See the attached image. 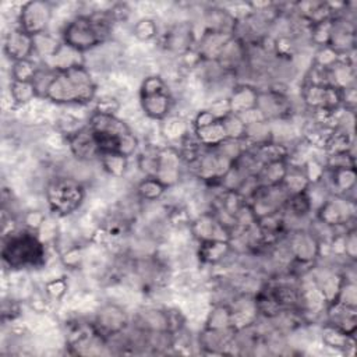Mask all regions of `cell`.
Here are the masks:
<instances>
[{
    "mask_svg": "<svg viewBox=\"0 0 357 357\" xmlns=\"http://www.w3.org/2000/svg\"><path fill=\"white\" fill-rule=\"evenodd\" d=\"M98 82L85 66L56 73L45 99L56 106H89L98 96Z\"/></svg>",
    "mask_w": 357,
    "mask_h": 357,
    "instance_id": "6da1fadb",
    "label": "cell"
},
{
    "mask_svg": "<svg viewBox=\"0 0 357 357\" xmlns=\"http://www.w3.org/2000/svg\"><path fill=\"white\" fill-rule=\"evenodd\" d=\"M1 259L11 272L42 269L47 264V245L40 241L36 233L21 227L3 237Z\"/></svg>",
    "mask_w": 357,
    "mask_h": 357,
    "instance_id": "7a4b0ae2",
    "label": "cell"
},
{
    "mask_svg": "<svg viewBox=\"0 0 357 357\" xmlns=\"http://www.w3.org/2000/svg\"><path fill=\"white\" fill-rule=\"evenodd\" d=\"M43 198L50 215L63 219L81 209L86 198V185L60 172H54L46 180Z\"/></svg>",
    "mask_w": 357,
    "mask_h": 357,
    "instance_id": "3957f363",
    "label": "cell"
},
{
    "mask_svg": "<svg viewBox=\"0 0 357 357\" xmlns=\"http://www.w3.org/2000/svg\"><path fill=\"white\" fill-rule=\"evenodd\" d=\"M89 319L96 333L106 342L124 332L131 324L126 307L113 300L99 304Z\"/></svg>",
    "mask_w": 357,
    "mask_h": 357,
    "instance_id": "277c9868",
    "label": "cell"
},
{
    "mask_svg": "<svg viewBox=\"0 0 357 357\" xmlns=\"http://www.w3.org/2000/svg\"><path fill=\"white\" fill-rule=\"evenodd\" d=\"M54 18V4L46 0H31L21 4L17 25L35 36L46 32L52 26Z\"/></svg>",
    "mask_w": 357,
    "mask_h": 357,
    "instance_id": "5b68a950",
    "label": "cell"
},
{
    "mask_svg": "<svg viewBox=\"0 0 357 357\" xmlns=\"http://www.w3.org/2000/svg\"><path fill=\"white\" fill-rule=\"evenodd\" d=\"M319 223L336 227L356 222V201L331 194L312 215Z\"/></svg>",
    "mask_w": 357,
    "mask_h": 357,
    "instance_id": "8992f818",
    "label": "cell"
},
{
    "mask_svg": "<svg viewBox=\"0 0 357 357\" xmlns=\"http://www.w3.org/2000/svg\"><path fill=\"white\" fill-rule=\"evenodd\" d=\"M185 166L176 145H163L158 152V170L155 177L166 187H177L183 181Z\"/></svg>",
    "mask_w": 357,
    "mask_h": 357,
    "instance_id": "52a82bcc",
    "label": "cell"
},
{
    "mask_svg": "<svg viewBox=\"0 0 357 357\" xmlns=\"http://www.w3.org/2000/svg\"><path fill=\"white\" fill-rule=\"evenodd\" d=\"M284 240L294 261L303 264H315L318 261V238L308 229L289 231Z\"/></svg>",
    "mask_w": 357,
    "mask_h": 357,
    "instance_id": "ba28073f",
    "label": "cell"
},
{
    "mask_svg": "<svg viewBox=\"0 0 357 357\" xmlns=\"http://www.w3.org/2000/svg\"><path fill=\"white\" fill-rule=\"evenodd\" d=\"M67 139L68 153L84 163H98L100 159V151L98 148L95 135L89 126L86 124L77 132L71 134Z\"/></svg>",
    "mask_w": 357,
    "mask_h": 357,
    "instance_id": "9c48e42d",
    "label": "cell"
},
{
    "mask_svg": "<svg viewBox=\"0 0 357 357\" xmlns=\"http://www.w3.org/2000/svg\"><path fill=\"white\" fill-rule=\"evenodd\" d=\"M188 229L192 240L197 243L205 240L230 241V230L218 222L212 211H206L194 216Z\"/></svg>",
    "mask_w": 357,
    "mask_h": 357,
    "instance_id": "30bf717a",
    "label": "cell"
},
{
    "mask_svg": "<svg viewBox=\"0 0 357 357\" xmlns=\"http://www.w3.org/2000/svg\"><path fill=\"white\" fill-rule=\"evenodd\" d=\"M3 52L6 57L14 63L25 59L33 57V36L21 29L18 25H14L4 35Z\"/></svg>",
    "mask_w": 357,
    "mask_h": 357,
    "instance_id": "8fae6325",
    "label": "cell"
},
{
    "mask_svg": "<svg viewBox=\"0 0 357 357\" xmlns=\"http://www.w3.org/2000/svg\"><path fill=\"white\" fill-rule=\"evenodd\" d=\"M138 105L142 114L151 121H162L170 113H173L176 106V99L170 89L138 96Z\"/></svg>",
    "mask_w": 357,
    "mask_h": 357,
    "instance_id": "7c38bea8",
    "label": "cell"
},
{
    "mask_svg": "<svg viewBox=\"0 0 357 357\" xmlns=\"http://www.w3.org/2000/svg\"><path fill=\"white\" fill-rule=\"evenodd\" d=\"M195 258L199 265L205 268H215L229 259L231 254H236L230 241L225 240H205L197 243Z\"/></svg>",
    "mask_w": 357,
    "mask_h": 357,
    "instance_id": "4fadbf2b",
    "label": "cell"
},
{
    "mask_svg": "<svg viewBox=\"0 0 357 357\" xmlns=\"http://www.w3.org/2000/svg\"><path fill=\"white\" fill-rule=\"evenodd\" d=\"M329 192L333 195H340L356 201L354 191L357 187V173L356 167L346 169H326V176L324 180Z\"/></svg>",
    "mask_w": 357,
    "mask_h": 357,
    "instance_id": "5bb4252c",
    "label": "cell"
},
{
    "mask_svg": "<svg viewBox=\"0 0 357 357\" xmlns=\"http://www.w3.org/2000/svg\"><path fill=\"white\" fill-rule=\"evenodd\" d=\"M259 88L251 82H237L227 95L229 109L233 114H241L247 110L255 109L258 105Z\"/></svg>",
    "mask_w": 357,
    "mask_h": 357,
    "instance_id": "9a60e30c",
    "label": "cell"
},
{
    "mask_svg": "<svg viewBox=\"0 0 357 357\" xmlns=\"http://www.w3.org/2000/svg\"><path fill=\"white\" fill-rule=\"evenodd\" d=\"M318 335H319V343L322 344L324 349L339 351L346 356L354 354V349H356L354 336L346 335L344 332H342L340 329H337L336 326L328 322L321 324Z\"/></svg>",
    "mask_w": 357,
    "mask_h": 357,
    "instance_id": "2e32d148",
    "label": "cell"
},
{
    "mask_svg": "<svg viewBox=\"0 0 357 357\" xmlns=\"http://www.w3.org/2000/svg\"><path fill=\"white\" fill-rule=\"evenodd\" d=\"M234 35L213 32V31H204L195 42V49L202 57L204 61H216L219 54L222 53L226 43Z\"/></svg>",
    "mask_w": 357,
    "mask_h": 357,
    "instance_id": "e0dca14e",
    "label": "cell"
},
{
    "mask_svg": "<svg viewBox=\"0 0 357 357\" xmlns=\"http://www.w3.org/2000/svg\"><path fill=\"white\" fill-rule=\"evenodd\" d=\"M191 130V120L174 112L159 121V134L162 139L169 145H177Z\"/></svg>",
    "mask_w": 357,
    "mask_h": 357,
    "instance_id": "ac0fdd59",
    "label": "cell"
},
{
    "mask_svg": "<svg viewBox=\"0 0 357 357\" xmlns=\"http://www.w3.org/2000/svg\"><path fill=\"white\" fill-rule=\"evenodd\" d=\"M43 64L56 73H63V71H67L77 66L85 64V54L66 43H63L60 46V49L54 53V56H52Z\"/></svg>",
    "mask_w": 357,
    "mask_h": 357,
    "instance_id": "d6986e66",
    "label": "cell"
},
{
    "mask_svg": "<svg viewBox=\"0 0 357 357\" xmlns=\"http://www.w3.org/2000/svg\"><path fill=\"white\" fill-rule=\"evenodd\" d=\"M326 84L337 89H346L356 85V64L344 60L343 57L326 70Z\"/></svg>",
    "mask_w": 357,
    "mask_h": 357,
    "instance_id": "ffe728a7",
    "label": "cell"
},
{
    "mask_svg": "<svg viewBox=\"0 0 357 357\" xmlns=\"http://www.w3.org/2000/svg\"><path fill=\"white\" fill-rule=\"evenodd\" d=\"M202 328L216 329V331L233 328L230 305L227 303H220V301L211 303V305L206 310Z\"/></svg>",
    "mask_w": 357,
    "mask_h": 357,
    "instance_id": "44dd1931",
    "label": "cell"
},
{
    "mask_svg": "<svg viewBox=\"0 0 357 357\" xmlns=\"http://www.w3.org/2000/svg\"><path fill=\"white\" fill-rule=\"evenodd\" d=\"M63 40L52 31H46L33 36V59L40 63L47 61L60 49Z\"/></svg>",
    "mask_w": 357,
    "mask_h": 357,
    "instance_id": "7402d4cb",
    "label": "cell"
},
{
    "mask_svg": "<svg viewBox=\"0 0 357 357\" xmlns=\"http://www.w3.org/2000/svg\"><path fill=\"white\" fill-rule=\"evenodd\" d=\"M130 160L131 159L120 153H103L98 162V166L106 177L123 180L130 170Z\"/></svg>",
    "mask_w": 357,
    "mask_h": 357,
    "instance_id": "603a6c76",
    "label": "cell"
},
{
    "mask_svg": "<svg viewBox=\"0 0 357 357\" xmlns=\"http://www.w3.org/2000/svg\"><path fill=\"white\" fill-rule=\"evenodd\" d=\"M169 188H166L156 177H142L137 181L134 187L135 195L144 204H155L160 202L166 195Z\"/></svg>",
    "mask_w": 357,
    "mask_h": 357,
    "instance_id": "cb8c5ba5",
    "label": "cell"
},
{
    "mask_svg": "<svg viewBox=\"0 0 357 357\" xmlns=\"http://www.w3.org/2000/svg\"><path fill=\"white\" fill-rule=\"evenodd\" d=\"M8 96L13 107H25L38 99L33 82L10 79Z\"/></svg>",
    "mask_w": 357,
    "mask_h": 357,
    "instance_id": "d4e9b609",
    "label": "cell"
},
{
    "mask_svg": "<svg viewBox=\"0 0 357 357\" xmlns=\"http://www.w3.org/2000/svg\"><path fill=\"white\" fill-rule=\"evenodd\" d=\"M131 35L141 43L156 40L160 35L159 24L155 17H139L131 26Z\"/></svg>",
    "mask_w": 357,
    "mask_h": 357,
    "instance_id": "484cf974",
    "label": "cell"
},
{
    "mask_svg": "<svg viewBox=\"0 0 357 357\" xmlns=\"http://www.w3.org/2000/svg\"><path fill=\"white\" fill-rule=\"evenodd\" d=\"M194 134L198 139V142L208 149H213L218 145H220L225 139H227L226 137V131L223 128V124L220 120L202 127V128H197L194 130Z\"/></svg>",
    "mask_w": 357,
    "mask_h": 357,
    "instance_id": "4316f807",
    "label": "cell"
},
{
    "mask_svg": "<svg viewBox=\"0 0 357 357\" xmlns=\"http://www.w3.org/2000/svg\"><path fill=\"white\" fill-rule=\"evenodd\" d=\"M287 162L286 159L269 162L261 166L257 177L261 184L264 185H278L282 184L286 173H287Z\"/></svg>",
    "mask_w": 357,
    "mask_h": 357,
    "instance_id": "83f0119b",
    "label": "cell"
},
{
    "mask_svg": "<svg viewBox=\"0 0 357 357\" xmlns=\"http://www.w3.org/2000/svg\"><path fill=\"white\" fill-rule=\"evenodd\" d=\"M243 139L247 145V149L272 141L271 121L269 120H261V121L245 126V135H244Z\"/></svg>",
    "mask_w": 357,
    "mask_h": 357,
    "instance_id": "f1b7e54d",
    "label": "cell"
},
{
    "mask_svg": "<svg viewBox=\"0 0 357 357\" xmlns=\"http://www.w3.org/2000/svg\"><path fill=\"white\" fill-rule=\"evenodd\" d=\"M70 290V282L66 275L53 276L42 283V291L53 303H61Z\"/></svg>",
    "mask_w": 357,
    "mask_h": 357,
    "instance_id": "f546056e",
    "label": "cell"
},
{
    "mask_svg": "<svg viewBox=\"0 0 357 357\" xmlns=\"http://www.w3.org/2000/svg\"><path fill=\"white\" fill-rule=\"evenodd\" d=\"M39 68H40V61H38L33 57L14 61L11 63V67H10V79L32 82Z\"/></svg>",
    "mask_w": 357,
    "mask_h": 357,
    "instance_id": "4dcf8cb0",
    "label": "cell"
},
{
    "mask_svg": "<svg viewBox=\"0 0 357 357\" xmlns=\"http://www.w3.org/2000/svg\"><path fill=\"white\" fill-rule=\"evenodd\" d=\"M282 185L290 197V195L307 191V188L310 187V183H308L307 177L304 176L301 167H290L289 166L287 173L282 181Z\"/></svg>",
    "mask_w": 357,
    "mask_h": 357,
    "instance_id": "1f68e13d",
    "label": "cell"
},
{
    "mask_svg": "<svg viewBox=\"0 0 357 357\" xmlns=\"http://www.w3.org/2000/svg\"><path fill=\"white\" fill-rule=\"evenodd\" d=\"M315 151V149H314ZM303 169V173L304 176L307 177L310 185L312 184H319L325 180V176H326V167H325V163H324V158H318L312 155L304 162V165L301 166Z\"/></svg>",
    "mask_w": 357,
    "mask_h": 357,
    "instance_id": "d6a6232c",
    "label": "cell"
},
{
    "mask_svg": "<svg viewBox=\"0 0 357 357\" xmlns=\"http://www.w3.org/2000/svg\"><path fill=\"white\" fill-rule=\"evenodd\" d=\"M123 107V100L114 93H103L102 96H96L92 103V112L107 114V116H119Z\"/></svg>",
    "mask_w": 357,
    "mask_h": 357,
    "instance_id": "836d02e7",
    "label": "cell"
},
{
    "mask_svg": "<svg viewBox=\"0 0 357 357\" xmlns=\"http://www.w3.org/2000/svg\"><path fill=\"white\" fill-rule=\"evenodd\" d=\"M339 59H340V54L326 45V46L315 47V52L311 57V64L322 70H329L332 66H335L339 61Z\"/></svg>",
    "mask_w": 357,
    "mask_h": 357,
    "instance_id": "e575fe53",
    "label": "cell"
},
{
    "mask_svg": "<svg viewBox=\"0 0 357 357\" xmlns=\"http://www.w3.org/2000/svg\"><path fill=\"white\" fill-rule=\"evenodd\" d=\"M324 163L328 170L333 169H346V167H356V156L354 151L337 152V153H328L324 156Z\"/></svg>",
    "mask_w": 357,
    "mask_h": 357,
    "instance_id": "d590c367",
    "label": "cell"
},
{
    "mask_svg": "<svg viewBox=\"0 0 357 357\" xmlns=\"http://www.w3.org/2000/svg\"><path fill=\"white\" fill-rule=\"evenodd\" d=\"M46 218H47V215L42 209L29 208V209L22 211V213L20 215V222L24 229L38 233V230L40 229V226Z\"/></svg>",
    "mask_w": 357,
    "mask_h": 357,
    "instance_id": "8d00e7d4",
    "label": "cell"
},
{
    "mask_svg": "<svg viewBox=\"0 0 357 357\" xmlns=\"http://www.w3.org/2000/svg\"><path fill=\"white\" fill-rule=\"evenodd\" d=\"M333 301L344 304V305H349V307H357V286H356V280L343 276V283H342V286L339 289V293H337V296H336V298Z\"/></svg>",
    "mask_w": 357,
    "mask_h": 357,
    "instance_id": "74e56055",
    "label": "cell"
},
{
    "mask_svg": "<svg viewBox=\"0 0 357 357\" xmlns=\"http://www.w3.org/2000/svg\"><path fill=\"white\" fill-rule=\"evenodd\" d=\"M223 128L226 131V137L230 139H243L245 135V124L237 114L229 113L222 120Z\"/></svg>",
    "mask_w": 357,
    "mask_h": 357,
    "instance_id": "f35d334b",
    "label": "cell"
},
{
    "mask_svg": "<svg viewBox=\"0 0 357 357\" xmlns=\"http://www.w3.org/2000/svg\"><path fill=\"white\" fill-rule=\"evenodd\" d=\"M219 119H216L208 109L202 107L199 110H197L191 119V126H192V130H197V128H202V127H206L215 121H218Z\"/></svg>",
    "mask_w": 357,
    "mask_h": 357,
    "instance_id": "ab89813d",
    "label": "cell"
},
{
    "mask_svg": "<svg viewBox=\"0 0 357 357\" xmlns=\"http://www.w3.org/2000/svg\"><path fill=\"white\" fill-rule=\"evenodd\" d=\"M344 252L349 261L356 262L357 258V231L356 229H350L344 234Z\"/></svg>",
    "mask_w": 357,
    "mask_h": 357,
    "instance_id": "60d3db41",
    "label": "cell"
},
{
    "mask_svg": "<svg viewBox=\"0 0 357 357\" xmlns=\"http://www.w3.org/2000/svg\"><path fill=\"white\" fill-rule=\"evenodd\" d=\"M357 105V92H356V85L342 89V106L347 110L354 112Z\"/></svg>",
    "mask_w": 357,
    "mask_h": 357,
    "instance_id": "b9f144b4",
    "label": "cell"
},
{
    "mask_svg": "<svg viewBox=\"0 0 357 357\" xmlns=\"http://www.w3.org/2000/svg\"><path fill=\"white\" fill-rule=\"evenodd\" d=\"M237 116L241 119V121H243L245 126L252 124V123H257V121H261V120H266V119L262 116V113L259 112L258 107L251 109V110H247V112H244V113H241V114H237Z\"/></svg>",
    "mask_w": 357,
    "mask_h": 357,
    "instance_id": "7bdbcfd3",
    "label": "cell"
}]
</instances>
